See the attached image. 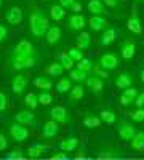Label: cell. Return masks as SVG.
I'll return each mask as SVG.
<instances>
[{
	"label": "cell",
	"instance_id": "cell-4",
	"mask_svg": "<svg viewBox=\"0 0 144 160\" xmlns=\"http://www.w3.org/2000/svg\"><path fill=\"white\" fill-rule=\"evenodd\" d=\"M8 133H10V138L15 141V142H24L27 141V138L31 136V131L27 127H24L18 122H13L8 127Z\"/></svg>",
	"mask_w": 144,
	"mask_h": 160
},
{
	"label": "cell",
	"instance_id": "cell-8",
	"mask_svg": "<svg viewBox=\"0 0 144 160\" xmlns=\"http://www.w3.org/2000/svg\"><path fill=\"white\" fill-rule=\"evenodd\" d=\"M27 85H29V78L22 72H18L11 80V90H13V93H16V95H22L26 91V88H27Z\"/></svg>",
	"mask_w": 144,
	"mask_h": 160
},
{
	"label": "cell",
	"instance_id": "cell-51",
	"mask_svg": "<svg viewBox=\"0 0 144 160\" xmlns=\"http://www.w3.org/2000/svg\"><path fill=\"white\" fill-rule=\"evenodd\" d=\"M62 160H75V158H69V157H64Z\"/></svg>",
	"mask_w": 144,
	"mask_h": 160
},
{
	"label": "cell",
	"instance_id": "cell-37",
	"mask_svg": "<svg viewBox=\"0 0 144 160\" xmlns=\"http://www.w3.org/2000/svg\"><path fill=\"white\" fill-rule=\"evenodd\" d=\"M67 55L72 58V61L77 64L80 59H83L85 58V55H83V51L80 50V48H77V47H72V48H69L67 50Z\"/></svg>",
	"mask_w": 144,
	"mask_h": 160
},
{
	"label": "cell",
	"instance_id": "cell-48",
	"mask_svg": "<svg viewBox=\"0 0 144 160\" xmlns=\"http://www.w3.org/2000/svg\"><path fill=\"white\" fill-rule=\"evenodd\" d=\"M82 8H83V5H82L80 2H78V0H75V3L72 5L71 11H72V13H80V11H82Z\"/></svg>",
	"mask_w": 144,
	"mask_h": 160
},
{
	"label": "cell",
	"instance_id": "cell-30",
	"mask_svg": "<svg viewBox=\"0 0 144 160\" xmlns=\"http://www.w3.org/2000/svg\"><path fill=\"white\" fill-rule=\"evenodd\" d=\"M87 77H88V74L85 71H82V69H78L77 66L69 71V78L72 80V82H75V83H83L87 80Z\"/></svg>",
	"mask_w": 144,
	"mask_h": 160
},
{
	"label": "cell",
	"instance_id": "cell-29",
	"mask_svg": "<svg viewBox=\"0 0 144 160\" xmlns=\"http://www.w3.org/2000/svg\"><path fill=\"white\" fill-rule=\"evenodd\" d=\"M130 146H132V149L136 151V152L144 151V131H136V135L132 138V141H130Z\"/></svg>",
	"mask_w": 144,
	"mask_h": 160
},
{
	"label": "cell",
	"instance_id": "cell-12",
	"mask_svg": "<svg viewBox=\"0 0 144 160\" xmlns=\"http://www.w3.org/2000/svg\"><path fill=\"white\" fill-rule=\"evenodd\" d=\"M117 34H119V29L114 28V26H109L107 29H104L99 35V45L101 47H109L111 43L115 42Z\"/></svg>",
	"mask_w": 144,
	"mask_h": 160
},
{
	"label": "cell",
	"instance_id": "cell-52",
	"mask_svg": "<svg viewBox=\"0 0 144 160\" xmlns=\"http://www.w3.org/2000/svg\"><path fill=\"white\" fill-rule=\"evenodd\" d=\"M2 3H3V2H2V0H0V8H2Z\"/></svg>",
	"mask_w": 144,
	"mask_h": 160
},
{
	"label": "cell",
	"instance_id": "cell-54",
	"mask_svg": "<svg viewBox=\"0 0 144 160\" xmlns=\"http://www.w3.org/2000/svg\"><path fill=\"white\" fill-rule=\"evenodd\" d=\"M85 160H90V158H85Z\"/></svg>",
	"mask_w": 144,
	"mask_h": 160
},
{
	"label": "cell",
	"instance_id": "cell-42",
	"mask_svg": "<svg viewBox=\"0 0 144 160\" xmlns=\"http://www.w3.org/2000/svg\"><path fill=\"white\" fill-rule=\"evenodd\" d=\"M8 104H10L8 95L5 91H0V112H5L8 109Z\"/></svg>",
	"mask_w": 144,
	"mask_h": 160
},
{
	"label": "cell",
	"instance_id": "cell-7",
	"mask_svg": "<svg viewBox=\"0 0 144 160\" xmlns=\"http://www.w3.org/2000/svg\"><path fill=\"white\" fill-rule=\"evenodd\" d=\"M15 122H18V123H21V125L29 128V127H35L37 117H35V114L31 109H22V111L15 114Z\"/></svg>",
	"mask_w": 144,
	"mask_h": 160
},
{
	"label": "cell",
	"instance_id": "cell-22",
	"mask_svg": "<svg viewBox=\"0 0 144 160\" xmlns=\"http://www.w3.org/2000/svg\"><path fill=\"white\" fill-rule=\"evenodd\" d=\"M85 87L91 91V93H101L102 88H104V80L96 77V75H88L87 80H85Z\"/></svg>",
	"mask_w": 144,
	"mask_h": 160
},
{
	"label": "cell",
	"instance_id": "cell-16",
	"mask_svg": "<svg viewBox=\"0 0 144 160\" xmlns=\"http://www.w3.org/2000/svg\"><path fill=\"white\" fill-rule=\"evenodd\" d=\"M5 18H7V22H8L10 26H19V24L22 22L24 15H22V10H21L19 7H11V8L5 13Z\"/></svg>",
	"mask_w": 144,
	"mask_h": 160
},
{
	"label": "cell",
	"instance_id": "cell-6",
	"mask_svg": "<svg viewBox=\"0 0 144 160\" xmlns=\"http://www.w3.org/2000/svg\"><path fill=\"white\" fill-rule=\"evenodd\" d=\"M87 26V18L82 13H72L67 18V29L72 32H82Z\"/></svg>",
	"mask_w": 144,
	"mask_h": 160
},
{
	"label": "cell",
	"instance_id": "cell-9",
	"mask_svg": "<svg viewBox=\"0 0 144 160\" xmlns=\"http://www.w3.org/2000/svg\"><path fill=\"white\" fill-rule=\"evenodd\" d=\"M59 131H61V125L50 118L48 122H45L43 127H42V138L43 139H53V138L58 136Z\"/></svg>",
	"mask_w": 144,
	"mask_h": 160
},
{
	"label": "cell",
	"instance_id": "cell-20",
	"mask_svg": "<svg viewBox=\"0 0 144 160\" xmlns=\"http://www.w3.org/2000/svg\"><path fill=\"white\" fill-rule=\"evenodd\" d=\"M48 146L43 144V142H34L32 146H29L27 151H26V155H27L29 158H38V157H42L48 152Z\"/></svg>",
	"mask_w": 144,
	"mask_h": 160
},
{
	"label": "cell",
	"instance_id": "cell-46",
	"mask_svg": "<svg viewBox=\"0 0 144 160\" xmlns=\"http://www.w3.org/2000/svg\"><path fill=\"white\" fill-rule=\"evenodd\" d=\"M8 38V29L5 24H0V43H3L5 40Z\"/></svg>",
	"mask_w": 144,
	"mask_h": 160
},
{
	"label": "cell",
	"instance_id": "cell-24",
	"mask_svg": "<svg viewBox=\"0 0 144 160\" xmlns=\"http://www.w3.org/2000/svg\"><path fill=\"white\" fill-rule=\"evenodd\" d=\"M83 96H85V88H83L80 83H77V85H74V87L71 88L67 101H69V104H77L78 101L83 99Z\"/></svg>",
	"mask_w": 144,
	"mask_h": 160
},
{
	"label": "cell",
	"instance_id": "cell-50",
	"mask_svg": "<svg viewBox=\"0 0 144 160\" xmlns=\"http://www.w3.org/2000/svg\"><path fill=\"white\" fill-rule=\"evenodd\" d=\"M139 78H141V82L144 83V68L141 69V72H139Z\"/></svg>",
	"mask_w": 144,
	"mask_h": 160
},
{
	"label": "cell",
	"instance_id": "cell-33",
	"mask_svg": "<svg viewBox=\"0 0 144 160\" xmlns=\"http://www.w3.org/2000/svg\"><path fill=\"white\" fill-rule=\"evenodd\" d=\"M99 118L102 123H107V125H114L117 122V114L111 109H102L99 112Z\"/></svg>",
	"mask_w": 144,
	"mask_h": 160
},
{
	"label": "cell",
	"instance_id": "cell-35",
	"mask_svg": "<svg viewBox=\"0 0 144 160\" xmlns=\"http://www.w3.org/2000/svg\"><path fill=\"white\" fill-rule=\"evenodd\" d=\"M24 104L27 106L29 109H37L38 106H40V104H38L37 93H34V91H32V93H27V95L24 96Z\"/></svg>",
	"mask_w": 144,
	"mask_h": 160
},
{
	"label": "cell",
	"instance_id": "cell-18",
	"mask_svg": "<svg viewBox=\"0 0 144 160\" xmlns=\"http://www.w3.org/2000/svg\"><path fill=\"white\" fill-rule=\"evenodd\" d=\"M138 93H139V91H138L135 87H130V88H127V90H122L120 98H119L120 104H122V106H125V108L132 106V104L135 102L136 96H138Z\"/></svg>",
	"mask_w": 144,
	"mask_h": 160
},
{
	"label": "cell",
	"instance_id": "cell-34",
	"mask_svg": "<svg viewBox=\"0 0 144 160\" xmlns=\"http://www.w3.org/2000/svg\"><path fill=\"white\" fill-rule=\"evenodd\" d=\"M62 72H64V68L58 61L56 62H51L48 68H47V75H50V77H61Z\"/></svg>",
	"mask_w": 144,
	"mask_h": 160
},
{
	"label": "cell",
	"instance_id": "cell-2",
	"mask_svg": "<svg viewBox=\"0 0 144 160\" xmlns=\"http://www.w3.org/2000/svg\"><path fill=\"white\" fill-rule=\"evenodd\" d=\"M29 28H31V34L35 38H43L48 28H50V21L45 15V11L40 8H35L31 11L29 15Z\"/></svg>",
	"mask_w": 144,
	"mask_h": 160
},
{
	"label": "cell",
	"instance_id": "cell-15",
	"mask_svg": "<svg viewBox=\"0 0 144 160\" xmlns=\"http://www.w3.org/2000/svg\"><path fill=\"white\" fill-rule=\"evenodd\" d=\"M87 10L91 13V15H95V16H106L107 13H109L107 7L104 5L101 0H88Z\"/></svg>",
	"mask_w": 144,
	"mask_h": 160
},
{
	"label": "cell",
	"instance_id": "cell-45",
	"mask_svg": "<svg viewBox=\"0 0 144 160\" xmlns=\"http://www.w3.org/2000/svg\"><path fill=\"white\" fill-rule=\"evenodd\" d=\"M101 2L106 5V7L112 8V10H117V8L120 7V0H101Z\"/></svg>",
	"mask_w": 144,
	"mask_h": 160
},
{
	"label": "cell",
	"instance_id": "cell-40",
	"mask_svg": "<svg viewBox=\"0 0 144 160\" xmlns=\"http://www.w3.org/2000/svg\"><path fill=\"white\" fill-rule=\"evenodd\" d=\"M130 118H132L133 122H136V123L144 122V108H141V109H135L132 114H130Z\"/></svg>",
	"mask_w": 144,
	"mask_h": 160
},
{
	"label": "cell",
	"instance_id": "cell-28",
	"mask_svg": "<svg viewBox=\"0 0 144 160\" xmlns=\"http://www.w3.org/2000/svg\"><path fill=\"white\" fill-rule=\"evenodd\" d=\"M50 16H51L53 21L59 22V21H62L64 18H66V10H64L59 3H53L50 7Z\"/></svg>",
	"mask_w": 144,
	"mask_h": 160
},
{
	"label": "cell",
	"instance_id": "cell-25",
	"mask_svg": "<svg viewBox=\"0 0 144 160\" xmlns=\"http://www.w3.org/2000/svg\"><path fill=\"white\" fill-rule=\"evenodd\" d=\"M11 51H13V53H34V51H37V50H35V47L29 42L27 38H21L19 42L13 47Z\"/></svg>",
	"mask_w": 144,
	"mask_h": 160
},
{
	"label": "cell",
	"instance_id": "cell-36",
	"mask_svg": "<svg viewBox=\"0 0 144 160\" xmlns=\"http://www.w3.org/2000/svg\"><path fill=\"white\" fill-rule=\"evenodd\" d=\"M37 98H38V104H42V106H50L51 102H53V95H51V91L37 93Z\"/></svg>",
	"mask_w": 144,
	"mask_h": 160
},
{
	"label": "cell",
	"instance_id": "cell-19",
	"mask_svg": "<svg viewBox=\"0 0 144 160\" xmlns=\"http://www.w3.org/2000/svg\"><path fill=\"white\" fill-rule=\"evenodd\" d=\"M114 83H115L117 88L127 90V88H130V87H133V75L130 74V72H120V74L115 75Z\"/></svg>",
	"mask_w": 144,
	"mask_h": 160
},
{
	"label": "cell",
	"instance_id": "cell-31",
	"mask_svg": "<svg viewBox=\"0 0 144 160\" xmlns=\"http://www.w3.org/2000/svg\"><path fill=\"white\" fill-rule=\"evenodd\" d=\"M55 88L58 93H69L72 88V80L69 77H59V80L55 83Z\"/></svg>",
	"mask_w": 144,
	"mask_h": 160
},
{
	"label": "cell",
	"instance_id": "cell-21",
	"mask_svg": "<svg viewBox=\"0 0 144 160\" xmlns=\"http://www.w3.org/2000/svg\"><path fill=\"white\" fill-rule=\"evenodd\" d=\"M34 85L40 90V91H50L51 88H55V82L51 80L50 75L42 74V75H37L34 78Z\"/></svg>",
	"mask_w": 144,
	"mask_h": 160
},
{
	"label": "cell",
	"instance_id": "cell-3",
	"mask_svg": "<svg viewBox=\"0 0 144 160\" xmlns=\"http://www.w3.org/2000/svg\"><path fill=\"white\" fill-rule=\"evenodd\" d=\"M99 68H102L104 71H114V69H117L119 68V64H120V58H119V55L117 53H114V51H106V53H102V55L99 56V59H98V62H96Z\"/></svg>",
	"mask_w": 144,
	"mask_h": 160
},
{
	"label": "cell",
	"instance_id": "cell-53",
	"mask_svg": "<svg viewBox=\"0 0 144 160\" xmlns=\"http://www.w3.org/2000/svg\"><path fill=\"white\" fill-rule=\"evenodd\" d=\"M135 2H144V0H135Z\"/></svg>",
	"mask_w": 144,
	"mask_h": 160
},
{
	"label": "cell",
	"instance_id": "cell-1",
	"mask_svg": "<svg viewBox=\"0 0 144 160\" xmlns=\"http://www.w3.org/2000/svg\"><path fill=\"white\" fill-rule=\"evenodd\" d=\"M40 61V55L38 51H34V53H10L8 56V66L13 69V71H26V69H32L34 66L38 64Z\"/></svg>",
	"mask_w": 144,
	"mask_h": 160
},
{
	"label": "cell",
	"instance_id": "cell-32",
	"mask_svg": "<svg viewBox=\"0 0 144 160\" xmlns=\"http://www.w3.org/2000/svg\"><path fill=\"white\" fill-rule=\"evenodd\" d=\"M58 62L64 68V71H71L72 68H75V62L72 61V58L67 55V51H61L58 55Z\"/></svg>",
	"mask_w": 144,
	"mask_h": 160
},
{
	"label": "cell",
	"instance_id": "cell-11",
	"mask_svg": "<svg viewBox=\"0 0 144 160\" xmlns=\"http://www.w3.org/2000/svg\"><path fill=\"white\" fill-rule=\"evenodd\" d=\"M127 28H128L130 32H133V34H136V35H141V34H142V22H141V18H139V15H138L136 10H133L132 15L128 16V19H127Z\"/></svg>",
	"mask_w": 144,
	"mask_h": 160
},
{
	"label": "cell",
	"instance_id": "cell-41",
	"mask_svg": "<svg viewBox=\"0 0 144 160\" xmlns=\"http://www.w3.org/2000/svg\"><path fill=\"white\" fill-rule=\"evenodd\" d=\"M91 75H96V77H99V78H107L109 77V72L107 71H104L102 68H99V66L98 64H95L93 66V71H91Z\"/></svg>",
	"mask_w": 144,
	"mask_h": 160
},
{
	"label": "cell",
	"instance_id": "cell-43",
	"mask_svg": "<svg viewBox=\"0 0 144 160\" xmlns=\"http://www.w3.org/2000/svg\"><path fill=\"white\" fill-rule=\"evenodd\" d=\"M7 148H8V138L3 131H0V152L7 151Z\"/></svg>",
	"mask_w": 144,
	"mask_h": 160
},
{
	"label": "cell",
	"instance_id": "cell-17",
	"mask_svg": "<svg viewBox=\"0 0 144 160\" xmlns=\"http://www.w3.org/2000/svg\"><path fill=\"white\" fill-rule=\"evenodd\" d=\"M45 38H47V43L48 45H56L61 42V38H62V31L59 26L53 24V26H50L47 34H45Z\"/></svg>",
	"mask_w": 144,
	"mask_h": 160
},
{
	"label": "cell",
	"instance_id": "cell-13",
	"mask_svg": "<svg viewBox=\"0 0 144 160\" xmlns=\"http://www.w3.org/2000/svg\"><path fill=\"white\" fill-rule=\"evenodd\" d=\"M136 55V43L133 42V40H125V42H122L120 45V56L123 61H132L133 56Z\"/></svg>",
	"mask_w": 144,
	"mask_h": 160
},
{
	"label": "cell",
	"instance_id": "cell-10",
	"mask_svg": "<svg viewBox=\"0 0 144 160\" xmlns=\"http://www.w3.org/2000/svg\"><path fill=\"white\" fill-rule=\"evenodd\" d=\"M117 131H119V138L122 141H132V138L136 135V128L133 123H130V122H122L119 123V127H117Z\"/></svg>",
	"mask_w": 144,
	"mask_h": 160
},
{
	"label": "cell",
	"instance_id": "cell-23",
	"mask_svg": "<svg viewBox=\"0 0 144 160\" xmlns=\"http://www.w3.org/2000/svg\"><path fill=\"white\" fill-rule=\"evenodd\" d=\"M78 144H80V141H78L77 136H67V138H64L62 141H59L58 148L62 152H74V151H77Z\"/></svg>",
	"mask_w": 144,
	"mask_h": 160
},
{
	"label": "cell",
	"instance_id": "cell-5",
	"mask_svg": "<svg viewBox=\"0 0 144 160\" xmlns=\"http://www.w3.org/2000/svg\"><path fill=\"white\" fill-rule=\"evenodd\" d=\"M50 118L58 122L59 125L71 123V114L64 106H53V108L50 109Z\"/></svg>",
	"mask_w": 144,
	"mask_h": 160
},
{
	"label": "cell",
	"instance_id": "cell-14",
	"mask_svg": "<svg viewBox=\"0 0 144 160\" xmlns=\"http://www.w3.org/2000/svg\"><path fill=\"white\" fill-rule=\"evenodd\" d=\"M87 22L91 28V31H95V32H102L104 29L109 28L106 16H95V15H91L90 18H87Z\"/></svg>",
	"mask_w": 144,
	"mask_h": 160
},
{
	"label": "cell",
	"instance_id": "cell-49",
	"mask_svg": "<svg viewBox=\"0 0 144 160\" xmlns=\"http://www.w3.org/2000/svg\"><path fill=\"white\" fill-rule=\"evenodd\" d=\"M64 157H67V155H66V152L61 151V152H58V154H55L53 157H51V160H62Z\"/></svg>",
	"mask_w": 144,
	"mask_h": 160
},
{
	"label": "cell",
	"instance_id": "cell-44",
	"mask_svg": "<svg viewBox=\"0 0 144 160\" xmlns=\"http://www.w3.org/2000/svg\"><path fill=\"white\" fill-rule=\"evenodd\" d=\"M135 108L136 109H141V108H144V91H139L138 93V96H136V99H135Z\"/></svg>",
	"mask_w": 144,
	"mask_h": 160
},
{
	"label": "cell",
	"instance_id": "cell-27",
	"mask_svg": "<svg viewBox=\"0 0 144 160\" xmlns=\"http://www.w3.org/2000/svg\"><path fill=\"white\" fill-rule=\"evenodd\" d=\"M75 43H77V48H80L82 51H83V50H88V48L91 47V35H90V32L82 31L80 34L77 35Z\"/></svg>",
	"mask_w": 144,
	"mask_h": 160
},
{
	"label": "cell",
	"instance_id": "cell-26",
	"mask_svg": "<svg viewBox=\"0 0 144 160\" xmlns=\"http://www.w3.org/2000/svg\"><path fill=\"white\" fill-rule=\"evenodd\" d=\"M82 123H83V127L85 128H90V130H93V128H98L102 122H101V118H99V115H95V114H85L83 117H82Z\"/></svg>",
	"mask_w": 144,
	"mask_h": 160
},
{
	"label": "cell",
	"instance_id": "cell-47",
	"mask_svg": "<svg viewBox=\"0 0 144 160\" xmlns=\"http://www.w3.org/2000/svg\"><path fill=\"white\" fill-rule=\"evenodd\" d=\"M64 10H71L72 8V5L75 3V0H59V2H58Z\"/></svg>",
	"mask_w": 144,
	"mask_h": 160
},
{
	"label": "cell",
	"instance_id": "cell-39",
	"mask_svg": "<svg viewBox=\"0 0 144 160\" xmlns=\"http://www.w3.org/2000/svg\"><path fill=\"white\" fill-rule=\"evenodd\" d=\"M75 66H77L78 69L85 71L87 74H90L91 71H93V66H95V64H93V61H91V59H88V58H83V59H80V61H78Z\"/></svg>",
	"mask_w": 144,
	"mask_h": 160
},
{
	"label": "cell",
	"instance_id": "cell-38",
	"mask_svg": "<svg viewBox=\"0 0 144 160\" xmlns=\"http://www.w3.org/2000/svg\"><path fill=\"white\" fill-rule=\"evenodd\" d=\"M24 155L26 154L21 149H11V151H8V154L3 158H0V160H22Z\"/></svg>",
	"mask_w": 144,
	"mask_h": 160
}]
</instances>
